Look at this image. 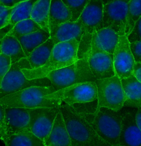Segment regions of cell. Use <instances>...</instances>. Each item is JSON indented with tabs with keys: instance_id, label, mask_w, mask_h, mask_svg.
<instances>
[{
	"instance_id": "obj_4",
	"label": "cell",
	"mask_w": 141,
	"mask_h": 146,
	"mask_svg": "<svg viewBox=\"0 0 141 146\" xmlns=\"http://www.w3.org/2000/svg\"><path fill=\"white\" fill-rule=\"evenodd\" d=\"M124 112L101 107L94 113H82L103 140L110 146H118Z\"/></svg>"
},
{
	"instance_id": "obj_25",
	"label": "cell",
	"mask_w": 141,
	"mask_h": 146,
	"mask_svg": "<svg viewBox=\"0 0 141 146\" xmlns=\"http://www.w3.org/2000/svg\"><path fill=\"white\" fill-rule=\"evenodd\" d=\"M96 32L103 48L109 53L113 54L120 35L110 28H103Z\"/></svg>"
},
{
	"instance_id": "obj_3",
	"label": "cell",
	"mask_w": 141,
	"mask_h": 146,
	"mask_svg": "<svg viewBox=\"0 0 141 146\" xmlns=\"http://www.w3.org/2000/svg\"><path fill=\"white\" fill-rule=\"evenodd\" d=\"M79 43L74 38L55 44L44 65L36 69H23V73L28 79L42 78L46 77L52 71L72 64L78 59Z\"/></svg>"
},
{
	"instance_id": "obj_21",
	"label": "cell",
	"mask_w": 141,
	"mask_h": 146,
	"mask_svg": "<svg viewBox=\"0 0 141 146\" xmlns=\"http://www.w3.org/2000/svg\"><path fill=\"white\" fill-rule=\"evenodd\" d=\"M51 37L50 32L42 28L40 31L17 37L27 57L35 48Z\"/></svg>"
},
{
	"instance_id": "obj_27",
	"label": "cell",
	"mask_w": 141,
	"mask_h": 146,
	"mask_svg": "<svg viewBox=\"0 0 141 146\" xmlns=\"http://www.w3.org/2000/svg\"><path fill=\"white\" fill-rule=\"evenodd\" d=\"M42 28L38 23L30 18L17 23L7 35L18 37L40 31Z\"/></svg>"
},
{
	"instance_id": "obj_17",
	"label": "cell",
	"mask_w": 141,
	"mask_h": 146,
	"mask_svg": "<svg viewBox=\"0 0 141 146\" xmlns=\"http://www.w3.org/2000/svg\"><path fill=\"white\" fill-rule=\"evenodd\" d=\"M45 146H72L70 138L61 110L55 117Z\"/></svg>"
},
{
	"instance_id": "obj_15",
	"label": "cell",
	"mask_w": 141,
	"mask_h": 146,
	"mask_svg": "<svg viewBox=\"0 0 141 146\" xmlns=\"http://www.w3.org/2000/svg\"><path fill=\"white\" fill-rule=\"evenodd\" d=\"M136 112H124L119 146H141V131L136 121Z\"/></svg>"
},
{
	"instance_id": "obj_8",
	"label": "cell",
	"mask_w": 141,
	"mask_h": 146,
	"mask_svg": "<svg viewBox=\"0 0 141 146\" xmlns=\"http://www.w3.org/2000/svg\"><path fill=\"white\" fill-rule=\"evenodd\" d=\"M88 62L96 79H104L116 75L114 66L113 54L109 53L103 48L96 31L92 34Z\"/></svg>"
},
{
	"instance_id": "obj_11",
	"label": "cell",
	"mask_w": 141,
	"mask_h": 146,
	"mask_svg": "<svg viewBox=\"0 0 141 146\" xmlns=\"http://www.w3.org/2000/svg\"><path fill=\"white\" fill-rule=\"evenodd\" d=\"M128 2L114 0L103 5V28H110L120 36L125 35Z\"/></svg>"
},
{
	"instance_id": "obj_18",
	"label": "cell",
	"mask_w": 141,
	"mask_h": 146,
	"mask_svg": "<svg viewBox=\"0 0 141 146\" xmlns=\"http://www.w3.org/2000/svg\"><path fill=\"white\" fill-rule=\"evenodd\" d=\"M123 88L126 96L124 107H141V83L132 75L121 79Z\"/></svg>"
},
{
	"instance_id": "obj_37",
	"label": "cell",
	"mask_w": 141,
	"mask_h": 146,
	"mask_svg": "<svg viewBox=\"0 0 141 146\" xmlns=\"http://www.w3.org/2000/svg\"><path fill=\"white\" fill-rule=\"evenodd\" d=\"M137 109H138L136 111L135 115L136 123L137 126L141 131V107Z\"/></svg>"
},
{
	"instance_id": "obj_33",
	"label": "cell",
	"mask_w": 141,
	"mask_h": 146,
	"mask_svg": "<svg viewBox=\"0 0 141 146\" xmlns=\"http://www.w3.org/2000/svg\"><path fill=\"white\" fill-rule=\"evenodd\" d=\"M130 46L135 62H141V40L130 43Z\"/></svg>"
},
{
	"instance_id": "obj_9",
	"label": "cell",
	"mask_w": 141,
	"mask_h": 146,
	"mask_svg": "<svg viewBox=\"0 0 141 146\" xmlns=\"http://www.w3.org/2000/svg\"><path fill=\"white\" fill-rule=\"evenodd\" d=\"M44 98L61 99L70 105L90 103L98 99L97 85L95 82L78 83L55 91Z\"/></svg>"
},
{
	"instance_id": "obj_36",
	"label": "cell",
	"mask_w": 141,
	"mask_h": 146,
	"mask_svg": "<svg viewBox=\"0 0 141 146\" xmlns=\"http://www.w3.org/2000/svg\"><path fill=\"white\" fill-rule=\"evenodd\" d=\"M1 4L7 7H13L20 3L19 0H0Z\"/></svg>"
},
{
	"instance_id": "obj_5",
	"label": "cell",
	"mask_w": 141,
	"mask_h": 146,
	"mask_svg": "<svg viewBox=\"0 0 141 146\" xmlns=\"http://www.w3.org/2000/svg\"><path fill=\"white\" fill-rule=\"evenodd\" d=\"M90 51L72 64L48 74L46 77L51 81L55 91L78 83L95 82L96 78L91 71L88 62Z\"/></svg>"
},
{
	"instance_id": "obj_16",
	"label": "cell",
	"mask_w": 141,
	"mask_h": 146,
	"mask_svg": "<svg viewBox=\"0 0 141 146\" xmlns=\"http://www.w3.org/2000/svg\"><path fill=\"white\" fill-rule=\"evenodd\" d=\"M50 38L55 44L75 38L79 42L84 35L81 21H68L49 28Z\"/></svg>"
},
{
	"instance_id": "obj_22",
	"label": "cell",
	"mask_w": 141,
	"mask_h": 146,
	"mask_svg": "<svg viewBox=\"0 0 141 146\" xmlns=\"http://www.w3.org/2000/svg\"><path fill=\"white\" fill-rule=\"evenodd\" d=\"M1 42V53L10 56L11 58L12 64L15 63L23 58H27L17 37L7 35Z\"/></svg>"
},
{
	"instance_id": "obj_14",
	"label": "cell",
	"mask_w": 141,
	"mask_h": 146,
	"mask_svg": "<svg viewBox=\"0 0 141 146\" xmlns=\"http://www.w3.org/2000/svg\"><path fill=\"white\" fill-rule=\"evenodd\" d=\"M5 108V126L8 138L28 129L30 109L20 107Z\"/></svg>"
},
{
	"instance_id": "obj_10",
	"label": "cell",
	"mask_w": 141,
	"mask_h": 146,
	"mask_svg": "<svg viewBox=\"0 0 141 146\" xmlns=\"http://www.w3.org/2000/svg\"><path fill=\"white\" fill-rule=\"evenodd\" d=\"M60 107L37 108L29 110L28 129L44 143L51 130L55 117L60 111Z\"/></svg>"
},
{
	"instance_id": "obj_20",
	"label": "cell",
	"mask_w": 141,
	"mask_h": 146,
	"mask_svg": "<svg viewBox=\"0 0 141 146\" xmlns=\"http://www.w3.org/2000/svg\"><path fill=\"white\" fill-rule=\"evenodd\" d=\"M55 44L50 38L45 42L35 48L27 59L32 69H36L43 66L49 58Z\"/></svg>"
},
{
	"instance_id": "obj_2",
	"label": "cell",
	"mask_w": 141,
	"mask_h": 146,
	"mask_svg": "<svg viewBox=\"0 0 141 146\" xmlns=\"http://www.w3.org/2000/svg\"><path fill=\"white\" fill-rule=\"evenodd\" d=\"M55 91L53 86H31L0 98V104L4 108L29 109L60 106L63 102L61 99L44 98Z\"/></svg>"
},
{
	"instance_id": "obj_39",
	"label": "cell",
	"mask_w": 141,
	"mask_h": 146,
	"mask_svg": "<svg viewBox=\"0 0 141 146\" xmlns=\"http://www.w3.org/2000/svg\"><path fill=\"white\" fill-rule=\"evenodd\" d=\"M19 1L20 2H22L25 1H29V0H19Z\"/></svg>"
},
{
	"instance_id": "obj_28",
	"label": "cell",
	"mask_w": 141,
	"mask_h": 146,
	"mask_svg": "<svg viewBox=\"0 0 141 146\" xmlns=\"http://www.w3.org/2000/svg\"><path fill=\"white\" fill-rule=\"evenodd\" d=\"M127 22L125 35L127 36L132 31L135 23L141 16V0H130L128 3Z\"/></svg>"
},
{
	"instance_id": "obj_19",
	"label": "cell",
	"mask_w": 141,
	"mask_h": 146,
	"mask_svg": "<svg viewBox=\"0 0 141 146\" xmlns=\"http://www.w3.org/2000/svg\"><path fill=\"white\" fill-rule=\"evenodd\" d=\"M72 17L71 11L62 0H51L49 15V28L70 21Z\"/></svg>"
},
{
	"instance_id": "obj_29",
	"label": "cell",
	"mask_w": 141,
	"mask_h": 146,
	"mask_svg": "<svg viewBox=\"0 0 141 146\" xmlns=\"http://www.w3.org/2000/svg\"><path fill=\"white\" fill-rule=\"evenodd\" d=\"M89 1L90 0H62L65 4L71 11L72 17L70 21H77Z\"/></svg>"
},
{
	"instance_id": "obj_26",
	"label": "cell",
	"mask_w": 141,
	"mask_h": 146,
	"mask_svg": "<svg viewBox=\"0 0 141 146\" xmlns=\"http://www.w3.org/2000/svg\"><path fill=\"white\" fill-rule=\"evenodd\" d=\"M38 1L29 0L18 3V9L14 13L9 24L12 29L19 22L31 18L32 10L34 4Z\"/></svg>"
},
{
	"instance_id": "obj_32",
	"label": "cell",
	"mask_w": 141,
	"mask_h": 146,
	"mask_svg": "<svg viewBox=\"0 0 141 146\" xmlns=\"http://www.w3.org/2000/svg\"><path fill=\"white\" fill-rule=\"evenodd\" d=\"M127 37L130 43L141 40V16L135 23L132 31Z\"/></svg>"
},
{
	"instance_id": "obj_35",
	"label": "cell",
	"mask_w": 141,
	"mask_h": 146,
	"mask_svg": "<svg viewBox=\"0 0 141 146\" xmlns=\"http://www.w3.org/2000/svg\"><path fill=\"white\" fill-rule=\"evenodd\" d=\"M133 74L141 83V62H135L133 67Z\"/></svg>"
},
{
	"instance_id": "obj_1",
	"label": "cell",
	"mask_w": 141,
	"mask_h": 146,
	"mask_svg": "<svg viewBox=\"0 0 141 146\" xmlns=\"http://www.w3.org/2000/svg\"><path fill=\"white\" fill-rule=\"evenodd\" d=\"M60 108L72 146H110L98 135L82 113L65 103Z\"/></svg>"
},
{
	"instance_id": "obj_23",
	"label": "cell",
	"mask_w": 141,
	"mask_h": 146,
	"mask_svg": "<svg viewBox=\"0 0 141 146\" xmlns=\"http://www.w3.org/2000/svg\"><path fill=\"white\" fill-rule=\"evenodd\" d=\"M4 143L6 146H45L44 141L28 129L10 136Z\"/></svg>"
},
{
	"instance_id": "obj_13",
	"label": "cell",
	"mask_w": 141,
	"mask_h": 146,
	"mask_svg": "<svg viewBox=\"0 0 141 146\" xmlns=\"http://www.w3.org/2000/svg\"><path fill=\"white\" fill-rule=\"evenodd\" d=\"M103 10L102 0L89 1L79 18L81 21L84 35L93 34L103 28Z\"/></svg>"
},
{
	"instance_id": "obj_34",
	"label": "cell",
	"mask_w": 141,
	"mask_h": 146,
	"mask_svg": "<svg viewBox=\"0 0 141 146\" xmlns=\"http://www.w3.org/2000/svg\"><path fill=\"white\" fill-rule=\"evenodd\" d=\"M5 114V108L1 105L0 106V135L2 141L5 142L8 138L5 126L4 119Z\"/></svg>"
},
{
	"instance_id": "obj_24",
	"label": "cell",
	"mask_w": 141,
	"mask_h": 146,
	"mask_svg": "<svg viewBox=\"0 0 141 146\" xmlns=\"http://www.w3.org/2000/svg\"><path fill=\"white\" fill-rule=\"evenodd\" d=\"M51 0H38L34 5L31 19L38 23L41 27L50 32L49 15Z\"/></svg>"
},
{
	"instance_id": "obj_7",
	"label": "cell",
	"mask_w": 141,
	"mask_h": 146,
	"mask_svg": "<svg viewBox=\"0 0 141 146\" xmlns=\"http://www.w3.org/2000/svg\"><path fill=\"white\" fill-rule=\"evenodd\" d=\"M98 91V106L105 107L116 111L121 110L126 100L121 81L118 75L95 81Z\"/></svg>"
},
{
	"instance_id": "obj_12",
	"label": "cell",
	"mask_w": 141,
	"mask_h": 146,
	"mask_svg": "<svg viewBox=\"0 0 141 146\" xmlns=\"http://www.w3.org/2000/svg\"><path fill=\"white\" fill-rule=\"evenodd\" d=\"M114 66L116 75L120 79L133 74L135 62L126 35L120 36L113 54Z\"/></svg>"
},
{
	"instance_id": "obj_30",
	"label": "cell",
	"mask_w": 141,
	"mask_h": 146,
	"mask_svg": "<svg viewBox=\"0 0 141 146\" xmlns=\"http://www.w3.org/2000/svg\"><path fill=\"white\" fill-rule=\"evenodd\" d=\"M18 8V4L13 7H7L0 3L1 28L5 27L10 23L13 15Z\"/></svg>"
},
{
	"instance_id": "obj_38",
	"label": "cell",
	"mask_w": 141,
	"mask_h": 146,
	"mask_svg": "<svg viewBox=\"0 0 141 146\" xmlns=\"http://www.w3.org/2000/svg\"><path fill=\"white\" fill-rule=\"evenodd\" d=\"M102 1L103 5H104L106 4V3H109L110 2L112 1H114V0H102ZM124 1L129 2L130 0H124Z\"/></svg>"
},
{
	"instance_id": "obj_6",
	"label": "cell",
	"mask_w": 141,
	"mask_h": 146,
	"mask_svg": "<svg viewBox=\"0 0 141 146\" xmlns=\"http://www.w3.org/2000/svg\"><path fill=\"white\" fill-rule=\"evenodd\" d=\"M23 69H32L27 58L12 64L1 82V98L31 86H52L51 81L46 77L27 79L22 72Z\"/></svg>"
},
{
	"instance_id": "obj_31",
	"label": "cell",
	"mask_w": 141,
	"mask_h": 146,
	"mask_svg": "<svg viewBox=\"0 0 141 146\" xmlns=\"http://www.w3.org/2000/svg\"><path fill=\"white\" fill-rule=\"evenodd\" d=\"M0 81L1 82L5 75L9 72L12 64L11 56L3 53H1L0 54Z\"/></svg>"
}]
</instances>
